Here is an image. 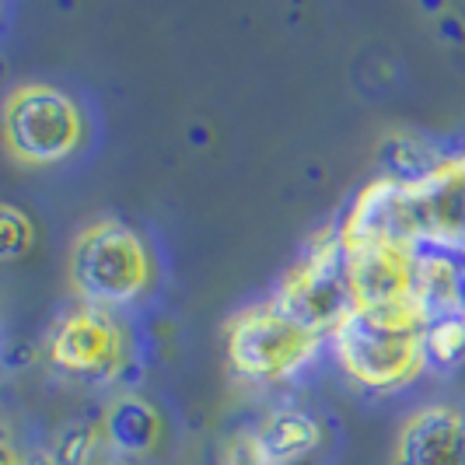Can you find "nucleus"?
I'll return each instance as SVG.
<instances>
[{
  "label": "nucleus",
  "instance_id": "obj_6",
  "mask_svg": "<svg viewBox=\"0 0 465 465\" xmlns=\"http://www.w3.org/2000/svg\"><path fill=\"white\" fill-rule=\"evenodd\" d=\"M126 357V340L113 312L81 308L60 322L53 336V361L81 381H116Z\"/></svg>",
  "mask_w": 465,
  "mask_h": 465
},
{
  "label": "nucleus",
  "instance_id": "obj_4",
  "mask_svg": "<svg viewBox=\"0 0 465 465\" xmlns=\"http://www.w3.org/2000/svg\"><path fill=\"white\" fill-rule=\"evenodd\" d=\"M326 340L294 326L273 304H259L234 322L232 336H228V357H232L234 371H242L245 378L294 381L304 364L312 361V353Z\"/></svg>",
  "mask_w": 465,
  "mask_h": 465
},
{
  "label": "nucleus",
  "instance_id": "obj_14",
  "mask_svg": "<svg viewBox=\"0 0 465 465\" xmlns=\"http://www.w3.org/2000/svg\"><path fill=\"white\" fill-rule=\"evenodd\" d=\"M109 465H123V462H109Z\"/></svg>",
  "mask_w": 465,
  "mask_h": 465
},
{
  "label": "nucleus",
  "instance_id": "obj_2",
  "mask_svg": "<svg viewBox=\"0 0 465 465\" xmlns=\"http://www.w3.org/2000/svg\"><path fill=\"white\" fill-rule=\"evenodd\" d=\"M270 304L304 332L322 340L332 336V329L357 308L350 287V249L340 238V228L308 245L298 266L280 280Z\"/></svg>",
  "mask_w": 465,
  "mask_h": 465
},
{
  "label": "nucleus",
  "instance_id": "obj_1",
  "mask_svg": "<svg viewBox=\"0 0 465 465\" xmlns=\"http://www.w3.org/2000/svg\"><path fill=\"white\" fill-rule=\"evenodd\" d=\"M417 336L420 319L410 302L357 304L332 329L329 347L336 368L347 371L357 385L371 392H396L423 371Z\"/></svg>",
  "mask_w": 465,
  "mask_h": 465
},
{
  "label": "nucleus",
  "instance_id": "obj_12",
  "mask_svg": "<svg viewBox=\"0 0 465 465\" xmlns=\"http://www.w3.org/2000/svg\"><path fill=\"white\" fill-rule=\"evenodd\" d=\"M158 438V413L143 399H119L105 413V444L116 459L143 455Z\"/></svg>",
  "mask_w": 465,
  "mask_h": 465
},
{
  "label": "nucleus",
  "instance_id": "obj_5",
  "mask_svg": "<svg viewBox=\"0 0 465 465\" xmlns=\"http://www.w3.org/2000/svg\"><path fill=\"white\" fill-rule=\"evenodd\" d=\"M4 130L15 154L32 164L67 158L81 137L77 109L60 92L49 88H25L15 94V102L7 105Z\"/></svg>",
  "mask_w": 465,
  "mask_h": 465
},
{
  "label": "nucleus",
  "instance_id": "obj_10",
  "mask_svg": "<svg viewBox=\"0 0 465 465\" xmlns=\"http://www.w3.org/2000/svg\"><path fill=\"white\" fill-rule=\"evenodd\" d=\"M252 441L266 465H291L319 444V427L302 410H277L252 430Z\"/></svg>",
  "mask_w": 465,
  "mask_h": 465
},
{
  "label": "nucleus",
  "instance_id": "obj_7",
  "mask_svg": "<svg viewBox=\"0 0 465 465\" xmlns=\"http://www.w3.org/2000/svg\"><path fill=\"white\" fill-rule=\"evenodd\" d=\"M417 234L413 207H410V189L396 179H378L364 189L347 221L340 224V238L347 249H371V245H389L402 249Z\"/></svg>",
  "mask_w": 465,
  "mask_h": 465
},
{
  "label": "nucleus",
  "instance_id": "obj_11",
  "mask_svg": "<svg viewBox=\"0 0 465 465\" xmlns=\"http://www.w3.org/2000/svg\"><path fill=\"white\" fill-rule=\"evenodd\" d=\"M420 368L434 374L459 371L465 364V312L462 308H448L438 315L420 319Z\"/></svg>",
  "mask_w": 465,
  "mask_h": 465
},
{
  "label": "nucleus",
  "instance_id": "obj_3",
  "mask_svg": "<svg viewBox=\"0 0 465 465\" xmlns=\"http://www.w3.org/2000/svg\"><path fill=\"white\" fill-rule=\"evenodd\" d=\"M74 280L88 308H134L147 283V252L126 224H98L81 238L74 256Z\"/></svg>",
  "mask_w": 465,
  "mask_h": 465
},
{
  "label": "nucleus",
  "instance_id": "obj_9",
  "mask_svg": "<svg viewBox=\"0 0 465 465\" xmlns=\"http://www.w3.org/2000/svg\"><path fill=\"white\" fill-rule=\"evenodd\" d=\"M350 287L357 304L410 302V259L402 249H350Z\"/></svg>",
  "mask_w": 465,
  "mask_h": 465
},
{
  "label": "nucleus",
  "instance_id": "obj_13",
  "mask_svg": "<svg viewBox=\"0 0 465 465\" xmlns=\"http://www.w3.org/2000/svg\"><path fill=\"white\" fill-rule=\"evenodd\" d=\"M25 242H28V221L18 210L0 207V259L18 256Z\"/></svg>",
  "mask_w": 465,
  "mask_h": 465
},
{
  "label": "nucleus",
  "instance_id": "obj_8",
  "mask_svg": "<svg viewBox=\"0 0 465 465\" xmlns=\"http://www.w3.org/2000/svg\"><path fill=\"white\" fill-rule=\"evenodd\" d=\"M396 465H465V420L448 410H423L402 430Z\"/></svg>",
  "mask_w": 465,
  "mask_h": 465
}]
</instances>
